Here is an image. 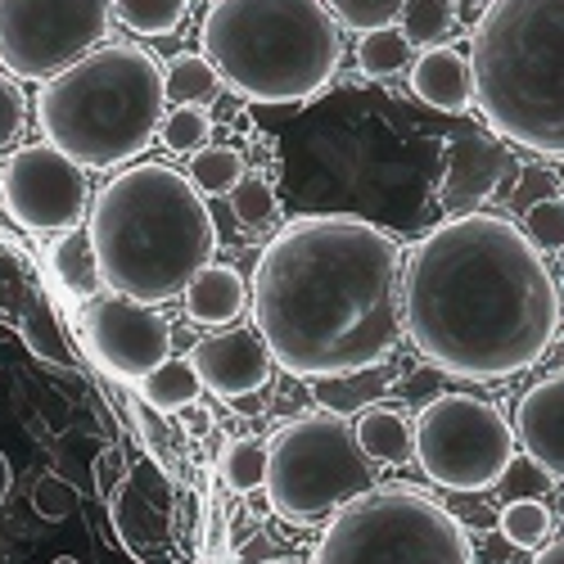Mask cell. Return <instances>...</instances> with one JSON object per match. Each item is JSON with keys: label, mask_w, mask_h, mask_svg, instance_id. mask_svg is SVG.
I'll return each mask as SVG.
<instances>
[{"label": "cell", "mask_w": 564, "mask_h": 564, "mask_svg": "<svg viewBox=\"0 0 564 564\" xmlns=\"http://www.w3.org/2000/svg\"><path fill=\"white\" fill-rule=\"evenodd\" d=\"M402 267L398 235L366 217L316 213L290 221L249 280V307L271 361L299 380L384 366L406 335Z\"/></svg>", "instance_id": "obj_1"}, {"label": "cell", "mask_w": 564, "mask_h": 564, "mask_svg": "<svg viewBox=\"0 0 564 564\" xmlns=\"http://www.w3.org/2000/svg\"><path fill=\"white\" fill-rule=\"evenodd\" d=\"M560 312L542 249L510 217H447L406 253V339L456 380H510L529 370L555 344Z\"/></svg>", "instance_id": "obj_2"}, {"label": "cell", "mask_w": 564, "mask_h": 564, "mask_svg": "<svg viewBox=\"0 0 564 564\" xmlns=\"http://www.w3.org/2000/svg\"><path fill=\"white\" fill-rule=\"evenodd\" d=\"M105 285L131 303H167L213 262L217 226L191 176L167 163H135L96 195L90 213Z\"/></svg>", "instance_id": "obj_3"}, {"label": "cell", "mask_w": 564, "mask_h": 564, "mask_svg": "<svg viewBox=\"0 0 564 564\" xmlns=\"http://www.w3.org/2000/svg\"><path fill=\"white\" fill-rule=\"evenodd\" d=\"M469 68L488 127L564 163V0H488Z\"/></svg>", "instance_id": "obj_4"}, {"label": "cell", "mask_w": 564, "mask_h": 564, "mask_svg": "<svg viewBox=\"0 0 564 564\" xmlns=\"http://www.w3.org/2000/svg\"><path fill=\"white\" fill-rule=\"evenodd\" d=\"M167 82L154 55L135 45H100L59 77L41 82L36 122L45 145L77 167H118L154 145Z\"/></svg>", "instance_id": "obj_5"}, {"label": "cell", "mask_w": 564, "mask_h": 564, "mask_svg": "<svg viewBox=\"0 0 564 564\" xmlns=\"http://www.w3.org/2000/svg\"><path fill=\"white\" fill-rule=\"evenodd\" d=\"M339 19L325 0H213L204 55L253 105H303L339 68Z\"/></svg>", "instance_id": "obj_6"}, {"label": "cell", "mask_w": 564, "mask_h": 564, "mask_svg": "<svg viewBox=\"0 0 564 564\" xmlns=\"http://www.w3.org/2000/svg\"><path fill=\"white\" fill-rule=\"evenodd\" d=\"M312 564H475L465 524L415 488H375L325 529Z\"/></svg>", "instance_id": "obj_7"}, {"label": "cell", "mask_w": 564, "mask_h": 564, "mask_svg": "<svg viewBox=\"0 0 564 564\" xmlns=\"http://www.w3.org/2000/svg\"><path fill=\"white\" fill-rule=\"evenodd\" d=\"M366 492H375L370 456L361 452L357 430L335 411L303 415L271 438L267 501L290 524H312Z\"/></svg>", "instance_id": "obj_8"}, {"label": "cell", "mask_w": 564, "mask_h": 564, "mask_svg": "<svg viewBox=\"0 0 564 564\" xmlns=\"http://www.w3.org/2000/svg\"><path fill=\"white\" fill-rule=\"evenodd\" d=\"M415 460L447 492H488L514 460V430L475 393H443L415 420Z\"/></svg>", "instance_id": "obj_9"}, {"label": "cell", "mask_w": 564, "mask_h": 564, "mask_svg": "<svg viewBox=\"0 0 564 564\" xmlns=\"http://www.w3.org/2000/svg\"><path fill=\"white\" fill-rule=\"evenodd\" d=\"M113 0H0V68L23 82H51L100 41Z\"/></svg>", "instance_id": "obj_10"}, {"label": "cell", "mask_w": 564, "mask_h": 564, "mask_svg": "<svg viewBox=\"0 0 564 564\" xmlns=\"http://www.w3.org/2000/svg\"><path fill=\"white\" fill-rule=\"evenodd\" d=\"M6 172V204L10 217L28 230H73L86 213V176L55 145H23L10 154Z\"/></svg>", "instance_id": "obj_11"}, {"label": "cell", "mask_w": 564, "mask_h": 564, "mask_svg": "<svg viewBox=\"0 0 564 564\" xmlns=\"http://www.w3.org/2000/svg\"><path fill=\"white\" fill-rule=\"evenodd\" d=\"M86 335L96 357L118 375V380H145L150 370H159L172 352V325L131 299H96L86 303Z\"/></svg>", "instance_id": "obj_12"}, {"label": "cell", "mask_w": 564, "mask_h": 564, "mask_svg": "<svg viewBox=\"0 0 564 564\" xmlns=\"http://www.w3.org/2000/svg\"><path fill=\"white\" fill-rule=\"evenodd\" d=\"M514 176V159L497 135L465 127L456 135H447L443 145V176H438V204L447 213H479L497 191L501 181Z\"/></svg>", "instance_id": "obj_13"}, {"label": "cell", "mask_w": 564, "mask_h": 564, "mask_svg": "<svg viewBox=\"0 0 564 564\" xmlns=\"http://www.w3.org/2000/svg\"><path fill=\"white\" fill-rule=\"evenodd\" d=\"M191 366L199 384L217 398H253L271 380V352L262 335L249 330H217L191 348Z\"/></svg>", "instance_id": "obj_14"}, {"label": "cell", "mask_w": 564, "mask_h": 564, "mask_svg": "<svg viewBox=\"0 0 564 564\" xmlns=\"http://www.w3.org/2000/svg\"><path fill=\"white\" fill-rule=\"evenodd\" d=\"M514 438L533 465L551 479H564V370L533 384L514 406Z\"/></svg>", "instance_id": "obj_15"}, {"label": "cell", "mask_w": 564, "mask_h": 564, "mask_svg": "<svg viewBox=\"0 0 564 564\" xmlns=\"http://www.w3.org/2000/svg\"><path fill=\"white\" fill-rule=\"evenodd\" d=\"M406 73H411V90L438 113H465L475 105V68H469V55L452 51V45L420 51V59Z\"/></svg>", "instance_id": "obj_16"}, {"label": "cell", "mask_w": 564, "mask_h": 564, "mask_svg": "<svg viewBox=\"0 0 564 564\" xmlns=\"http://www.w3.org/2000/svg\"><path fill=\"white\" fill-rule=\"evenodd\" d=\"M245 307H249V280L235 267L208 262L191 285H185V316L204 325V330H226L230 321H240Z\"/></svg>", "instance_id": "obj_17"}, {"label": "cell", "mask_w": 564, "mask_h": 564, "mask_svg": "<svg viewBox=\"0 0 564 564\" xmlns=\"http://www.w3.org/2000/svg\"><path fill=\"white\" fill-rule=\"evenodd\" d=\"M357 443H361V452L370 456V460H384V465H406V460H415V425L406 415H398V411H389V406H370V411H361V420H357Z\"/></svg>", "instance_id": "obj_18"}, {"label": "cell", "mask_w": 564, "mask_h": 564, "mask_svg": "<svg viewBox=\"0 0 564 564\" xmlns=\"http://www.w3.org/2000/svg\"><path fill=\"white\" fill-rule=\"evenodd\" d=\"M51 267L59 275V285L77 299H90L105 290V275H100V262H96V249H90V235L86 230H68L64 240L51 249Z\"/></svg>", "instance_id": "obj_19"}, {"label": "cell", "mask_w": 564, "mask_h": 564, "mask_svg": "<svg viewBox=\"0 0 564 564\" xmlns=\"http://www.w3.org/2000/svg\"><path fill=\"white\" fill-rule=\"evenodd\" d=\"M199 393H204V384H199L195 366L191 361H176V357H167L159 370H150L145 380H140V398H145V406H154L163 415L195 406Z\"/></svg>", "instance_id": "obj_20"}, {"label": "cell", "mask_w": 564, "mask_h": 564, "mask_svg": "<svg viewBox=\"0 0 564 564\" xmlns=\"http://www.w3.org/2000/svg\"><path fill=\"white\" fill-rule=\"evenodd\" d=\"M415 64V45L402 28H375V32H361L357 41V68L366 77H398Z\"/></svg>", "instance_id": "obj_21"}, {"label": "cell", "mask_w": 564, "mask_h": 564, "mask_svg": "<svg viewBox=\"0 0 564 564\" xmlns=\"http://www.w3.org/2000/svg\"><path fill=\"white\" fill-rule=\"evenodd\" d=\"M163 82H167V96H172L176 105H213L217 90L226 86L221 73L213 68V59H208V55H191V51L176 55V59H167Z\"/></svg>", "instance_id": "obj_22"}, {"label": "cell", "mask_w": 564, "mask_h": 564, "mask_svg": "<svg viewBox=\"0 0 564 564\" xmlns=\"http://www.w3.org/2000/svg\"><path fill=\"white\" fill-rule=\"evenodd\" d=\"M185 176H191V185L204 199H217V195H230L235 185L245 181V159L230 145H204L199 154H191V172Z\"/></svg>", "instance_id": "obj_23"}, {"label": "cell", "mask_w": 564, "mask_h": 564, "mask_svg": "<svg viewBox=\"0 0 564 564\" xmlns=\"http://www.w3.org/2000/svg\"><path fill=\"white\" fill-rule=\"evenodd\" d=\"M113 524H118L127 546H154V542H163V529H167L163 514L145 497H140V488H131V484H122L113 492Z\"/></svg>", "instance_id": "obj_24"}, {"label": "cell", "mask_w": 564, "mask_h": 564, "mask_svg": "<svg viewBox=\"0 0 564 564\" xmlns=\"http://www.w3.org/2000/svg\"><path fill=\"white\" fill-rule=\"evenodd\" d=\"M398 23L411 36V45H420V51H434V45L447 41V32L456 23V10H452V0H406Z\"/></svg>", "instance_id": "obj_25"}, {"label": "cell", "mask_w": 564, "mask_h": 564, "mask_svg": "<svg viewBox=\"0 0 564 564\" xmlns=\"http://www.w3.org/2000/svg\"><path fill=\"white\" fill-rule=\"evenodd\" d=\"M191 0H113V14L140 36H167L181 28Z\"/></svg>", "instance_id": "obj_26"}, {"label": "cell", "mask_w": 564, "mask_h": 564, "mask_svg": "<svg viewBox=\"0 0 564 564\" xmlns=\"http://www.w3.org/2000/svg\"><path fill=\"white\" fill-rule=\"evenodd\" d=\"M389 389V370L375 366V370H357V375H335V380H316V393L330 411H352L366 406L375 393Z\"/></svg>", "instance_id": "obj_27"}, {"label": "cell", "mask_w": 564, "mask_h": 564, "mask_svg": "<svg viewBox=\"0 0 564 564\" xmlns=\"http://www.w3.org/2000/svg\"><path fill=\"white\" fill-rule=\"evenodd\" d=\"M23 344H28L32 357H41V361H59V366L73 361V348H68V339H64V330H59L55 312L45 307V299H32L28 312H23Z\"/></svg>", "instance_id": "obj_28"}, {"label": "cell", "mask_w": 564, "mask_h": 564, "mask_svg": "<svg viewBox=\"0 0 564 564\" xmlns=\"http://www.w3.org/2000/svg\"><path fill=\"white\" fill-rule=\"evenodd\" d=\"M221 475L235 492H258L267 488V447L253 438H230L221 452Z\"/></svg>", "instance_id": "obj_29"}, {"label": "cell", "mask_w": 564, "mask_h": 564, "mask_svg": "<svg viewBox=\"0 0 564 564\" xmlns=\"http://www.w3.org/2000/svg\"><path fill=\"white\" fill-rule=\"evenodd\" d=\"M551 533V510L533 497H514L506 510H501V538L510 546H542Z\"/></svg>", "instance_id": "obj_30"}, {"label": "cell", "mask_w": 564, "mask_h": 564, "mask_svg": "<svg viewBox=\"0 0 564 564\" xmlns=\"http://www.w3.org/2000/svg\"><path fill=\"white\" fill-rule=\"evenodd\" d=\"M159 135H163V145L176 150V154H199L204 140L213 135V118H208V109H199V105H176V109L163 118Z\"/></svg>", "instance_id": "obj_31"}, {"label": "cell", "mask_w": 564, "mask_h": 564, "mask_svg": "<svg viewBox=\"0 0 564 564\" xmlns=\"http://www.w3.org/2000/svg\"><path fill=\"white\" fill-rule=\"evenodd\" d=\"M230 213L235 221H245V226H267L280 217V199L271 191V181L267 176H245L240 185L230 191Z\"/></svg>", "instance_id": "obj_32"}, {"label": "cell", "mask_w": 564, "mask_h": 564, "mask_svg": "<svg viewBox=\"0 0 564 564\" xmlns=\"http://www.w3.org/2000/svg\"><path fill=\"white\" fill-rule=\"evenodd\" d=\"M406 0H325L339 23H348L352 32H375V28H389L402 14Z\"/></svg>", "instance_id": "obj_33"}, {"label": "cell", "mask_w": 564, "mask_h": 564, "mask_svg": "<svg viewBox=\"0 0 564 564\" xmlns=\"http://www.w3.org/2000/svg\"><path fill=\"white\" fill-rule=\"evenodd\" d=\"M524 230H529V240L542 249V253H551V249H564V191L560 195H551V199H542V204H533L529 213H524Z\"/></svg>", "instance_id": "obj_34"}, {"label": "cell", "mask_w": 564, "mask_h": 564, "mask_svg": "<svg viewBox=\"0 0 564 564\" xmlns=\"http://www.w3.org/2000/svg\"><path fill=\"white\" fill-rule=\"evenodd\" d=\"M32 506H36L41 520H68V514L77 510V488L64 484L59 475H45L32 488Z\"/></svg>", "instance_id": "obj_35"}, {"label": "cell", "mask_w": 564, "mask_h": 564, "mask_svg": "<svg viewBox=\"0 0 564 564\" xmlns=\"http://www.w3.org/2000/svg\"><path fill=\"white\" fill-rule=\"evenodd\" d=\"M19 127H23V96L14 90V82L0 73V150L19 135Z\"/></svg>", "instance_id": "obj_36"}, {"label": "cell", "mask_w": 564, "mask_h": 564, "mask_svg": "<svg viewBox=\"0 0 564 564\" xmlns=\"http://www.w3.org/2000/svg\"><path fill=\"white\" fill-rule=\"evenodd\" d=\"M551 195H560V191H555V181H551L546 172H529V176H520V185H514L510 213H529L533 204H542V199H551Z\"/></svg>", "instance_id": "obj_37"}, {"label": "cell", "mask_w": 564, "mask_h": 564, "mask_svg": "<svg viewBox=\"0 0 564 564\" xmlns=\"http://www.w3.org/2000/svg\"><path fill=\"white\" fill-rule=\"evenodd\" d=\"M140 425H145V438H150V447H154L163 460L176 456V434H172V425H163V411L140 406Z\"/></svg>", "instance_id": "obj_38"}, {"label": "cell", "mask_w": 564, "mask_h": 564, "mask_svg": "<svg viewBox=\"0 0 564 564\" xmlns=\"http://www.w3.org/2000/svg\"><path fill=\"white\" fill-rule=\"evenodd\" d=\"M96 479H100V488H105V492H113V488H118V479H122V452H113V447H109V452L96 460Z\"/></svg>", "instance_id": "obj_39"}, {"label": "cell", "mask_w": 564, "mask_h": 564, "mask_svg": "<svg viewBox=\"0 0 564 564\" xmlns=\"http://www.w3.org/2000/svg\"><path fill=\"white\" fill-rule=\"evenodd\" d=\"M533 564H564V538H555L546 551H538V560Z\"/></svg>", "instance_id": "obj_40"}, {"label": "cell", "mask_w": 564, "mask_h": 564, "mask_svg": "<svg viewBox=\"0 0 564 564\" xmlns=\"http://www.w3.org/2000/svg\"><path fill=\"white\" fill-rule=\"evenodd\" d=\"M10 479H14L10 475V456L0 452V506H6V497H10Z\"/></svg>", "instance_id": "obj_41"}, {"label": "cell", "mask_w": 564, "mask_h": 564, "mask_svg": "<svg viewBox=\"0 0 564 564\" xmlns=\"http://www.w3.org/2000/svg\"><path fill=\"white\" fill-rule=\"evenodd\" d=\"M55 564H82V560H73V555H59V560H55Z\"/></svg>", "instance_id": "obj_42"}, {"label": "cell", "mask_w": 564, "mask_h": 564, "mask_svg": "<svg viewBox=\"0 0 564 564\" xmlns=\"http://www.w3.org/2000/svg\"><path fill=\"white\" fill-rule=\"evenodd\" d=\"M0 199H6V172H0Z\"/></svg>", "instance_id": "obj_43"}, {"label": "cell", "mask_w": 564, "mask_h": 564, "mask_svg": "<svg viewBox=\"0 0 564 564\" xmlns=\"http://www.w3.org/2000/svg\"><path fill=\"white\" fill-rule=\"evenodd\" d=\"M262 564H294V560H262Z\"/></svg>", "instance_id": "obj_44"}]
</instances>
